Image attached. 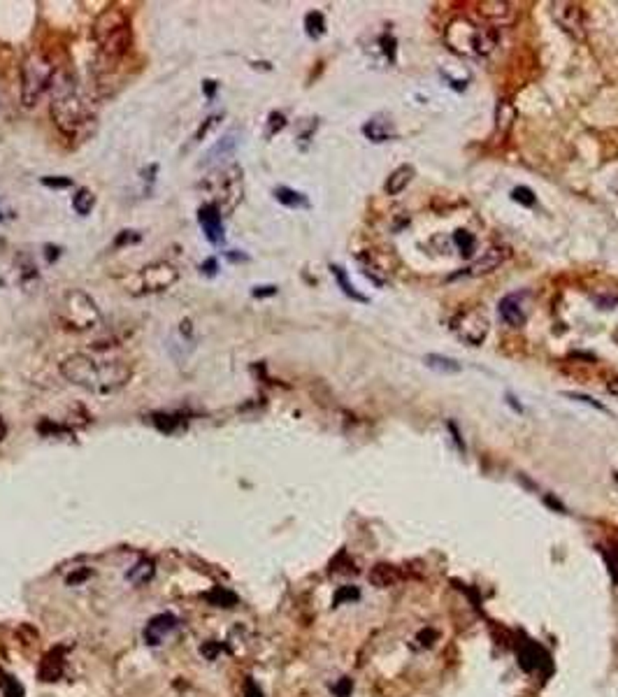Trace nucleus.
<instances>
[{"label": "nucleus", "instance_id": "obj_1", "mask_svg": "<svg viewBox=\"0 0 618 697\" xmlns=\"http://www.w3.org/2000/svg\"><path fill=\"white\" fill-rule=\"evenodd\" d=\"M61 375L72 386L96 395L121 391L133 377V367L119 358H96L89 353H72L61 360Z\"/></svg>", "mask_w": 618, "mask_h": 697}, {"label": "nucleus", "instance_id": "obj_2", "mask_svg": "<svg viewBox=\"0 0 618 697\" xmlns=\"http://www.w3.org/2000/svg\"><path fill=\"white\" fill-rule=\"evenodd\" d=\"M91 35L105 63H119L133 45L130 19L119 5H110L96 17Z\"/></svg>", "mask_w": 618, "mask_h": 697}, {"label": "nucleus", "instance_id": "obj_3", "mask_svg": "<svg viewBox=\"0 0 618 697\" xmlns=\"http://www.w3.org/2000/svg\"><path fill=\"white\" fill-rule=\"evenodd\" d=\"M52 89H54L52 119L56 123V128L63 135H68V138H74L91 119L89 103H86V98L82 93L68 82L54 84Z\"/></svg>", "mask_w": 618, "mask_h": 697}, {"label": "nucleus", "instance_id": "obj_4", "mask_svg": "<svg viewBox=\"0 0 618 697\" xmlns=\"http://www.w3.org/2000/svg\"><path fill=\"white\" fill-rule=\"evenodd\" d=\"M203 191L207 193V205L221 211V216L233 214L237 205L242 202L245 196V179H242V167L230 163L223 167H216L207 179H203Z\"/></svg>", "mask_w": 618, "mask_h": 697}, {"label": "nucleus", "instance_id": "obj_5", "mask_svg": "<svg viewBox=\"0 0 618 697\" xmlns=\"http://www.w3.org/2000/svg\"><path fill=\"white\" fill-rule=\"evenodd\" d=\"M56 82V65L47 54L33 52L21 65V103L26 107L40 103V98Z\"/></svg>", "mask_w": 618, "mask_h": 697}, {"label": "nucleus", "instance_id": "obj_6", "mask_svg": "<svg viewBox=\"0 0 618 697\" xmlns=\"http://www.w3.org/2000/svg\"><path fill=\"white\" fill-rule=\"evenodd\" d=\"M56 319L68 331H89L101 323L103 314L98 302L89 293L74 289L61 298L59 307H56Z\"/></svg>", "mask_w": 618, "mask_h": 697}, {"label": "nucleus", "instance_id": "obj_7", "mask_svg": "<svg viewBox=\"0 0 618 697\" xmlns=\"http://www.w3.org/2000/svg\"><path fill=\"white\" fill-rule=\"evenodd\" d=\"M177 267L165 263V260H158V263L145 265L130 279V286H133L130 291L133 293H161V291H167L170 286L177 284Z\"/></svg>", "mask_w": 618, "mask_h": 697}, {"label": "nucleus", "instance_id": "obj_8", "mask_svg": "<svg viewBox=\"0 0 618 697\" xmlns=\"http://www.w3.org/2000/svg\"><path fill=\"white\" fill-rule=\"evenodd\" d=\"M488 316L484 314V309L479 307H465L451 319V331L458 340H463L465 344L479 346L484 344L486 335H488Z\"/></svg>", "mask_w": 618, "mask_h": 697}, {"label": "nucleus", "instance_id": "obj_9", "mask_svg": "<svg viewBox=\"0 0 618 697\" xmlns=\"http://www.w3.org/2000/svg\"><path fill=\"white\" fill-rule=\"evenodd\" d=\"M551 14L555 23L574 40H586V19L577 3H551Z\"/></svg>", "mask_w": 618, "mask_h": 697}, {"label": "nucleus", "instance_id": "obj_10", "mask_svg": "<svg viewBox=\"0 0 618 697\" xmlns=\"http://www.w3.org/2000/svg\"><path fill=\"white\" fill-rule=\"evenodd\" d=\"M198 223H200L205 238L209 240V245H223L226 242V235H223V216L214 205L205 202L200 209H198Z\"/></svg>", "mask_w": 618, "mask_h": 697}, {"label": "nucleus", "instance_id": "obj_11", "mask_svg": "<svg viewBox=\"0 0 618 697\" xmlns=\"http://www.w3.org/2000/svg\"><path fill=\"white\" fill-rule=\"evenodd\" d=\"M504 256H507V251L500 247H493L488 249V251H484L482 253V258H477L472 265H467L463 267L460 272H455V275H451V279H460V277H484V275H488V272H493L495 267H500L502 265V260Z\"/></svg>", "mask_w": 618, "mask_h": 697}, {"label": "nucleus", "instance_id": "obj_12", "mask_svg": "<svg viewBox=\"0 0 618 697\" xmlns=\"http://www.w3.org/2000/svg\"><path fill=\"white\" fill-rule=\"evenodd\" d=\"M179 627V618L174 614H158L145 627V642L149 646H158L163 644L170 634Z\"/></svg>", "mask_w": 618, "mask_h": 697}, {"label": "nucleus", "instance_id": "obj_13", "mask_svg": "<svg viewBox=\"0 0 618 697\" xmlns=\"http://www.w3.org/2000/svg\"><path fill=\"white\" fill-rule=\"evenodd\" d=\"M363 133L372 142H389L395 138V126H393V121L386 114H377L363 126Z\"/></svg>", "mask_w": 618, "mask_h": 697}, {"label": "nucleus", "instance_id": "obj_14", "mask_svg": "<svg viewBox=\"0 0 618 697\" xmlns=\"http://www.w3.org/2000/svg\"><path fill=\"white\" fill-rule=\"evenodd\" d=\"M518 660H521V667L526 672H535L537 667H544L548 663V656H546V651H542L535 642L523 639L521 646H518Z\"/></svg>", "mask_w": 618, "mask_h": 697}, {"label": "nucleus", "instance_id": "obj_15", "mask_svg": "<svg viewBox=\"0 0 618 697\" xmlns=\"http://www.w3.org/2000/svg\"><path fill=\"white\" fill-rule=\"evenodd\" d=\"M500 316H502V321L511 328L526 326V312H523L521 302H518V295L502 298L500 300Z\"/></svg>", "mask_w": 618, "mask_h": 697}, {"label": "nucleus", "instance_id": "obj_16", "mask_svg": "<svg viewBox=\"0 0 618 697\" xmlns=\"http://www.w3.org/2000/svg\"><path fill=\"white\" fill-rule=\"evenodd\" d=\"M414 177H416V170L411 165L395 167V170L391 172V177L386 179V193H389V196H398V193H402L407 189Z\"/></svg>", "mask_w": 618, "mask_h": 697}, {"label": "nucleus", "instance_id": "obj_17", "mask_svg": "<svg viewBox=\"0 0 618 697\" xmlns=\"http://www.w3.org/2000/svg\"><path fill=\"white\" fill-rule=\"evenodd\" d=\"M63 667H65V660H63V656H61V649L47 653L45 660L40 663L42 681H56L61 674H63Z\"/></svg>", "mask_w": 618, "mask_h": 697}, {"label": "nucleus", "instance_id": "obj_18", "mask_svg": "<svg viewBox=\"0 0 618 697\" xmlns=\"http://www.w3.org/2000/svg\"><path fill=\"white\" fill-rule=\"evenodd\" d=\"M233 152H235V135H226V138H221L207 152V156H205V165L221 163V160L233 156Z\"/></svg>", "mask_w": 618, "mask_h": 697}, {"label": "nucleus", "instance_id": "obj_19", "mask_svg": "<svg viewBox=\"0 0 618 697\" xmlns=\"http://www.w3.org/2000/svg\"><path fill=\"white\" fill-rule=\"evenodd\" d=\"M274 198H277V200L282 202L284 207H291V209L309 207L307 196H305V193H300V191L289 189V186H277V189H274Z\"/></svg>", "mask_w": 618, "mask_h": 697}, {"label": "nucleus", "instance_id": "obj_20", "mask_svg": "<svg viewBox=\"0 0 618 697\" xmlns=\"http://www.w3.org/2000/svg\"><path fill=\"white\" fill-rule=\"evenodd\" d=\"M400 579V574H398V570L393 568V565H386V563H379V565H374L372 572H370V583H374V586H379V588H389L393 586V583Z\"/></svg>", "mask_w": 618, "mask_h": 697}, {"label": "nucleus", "instance_id": "obj_21", "mask_svg": "<svg viewBox=\"0 0 618 697\" xmlns=\"http://www.w3.org/2000/svg\"><path fill=\"white\" fill-rule=\"evenodd\" d=\"M423 360H426V365L430 367V370L442 372V375H458L460 372V363H455L453 358L440 356V353H428Z\"/></svg>", "mask_w": 618, "mask_h": 697}, {"label": "nucleus", "instance_id": "obj_22", "mask_svg": "<svg viewBox=\"0 0 618 697\" xmlns=\"http://www.w3.org/2000/svg\"><path fill=\"white\" fill-rule=\"evenodd\" d=\"M330 272H333V277L337 279V284H340V289L344 291V295H347V298H351V300H358V302H370L363 293H358V291L353 289V284L349 282L344 267H340V265H330Z\"/></svg>", "mask_w": 618, "mask_h": 697}, {"label": "nucleus", "instance_id": "obj_23", "mask_svg": "<svg viewBox=\"0 0 618 697\" xmlns=\"http://www.w3.org/2000/svg\"><path fill=\"white\" fill-rule=\"evenodd\" d=\"M96 207V196H93L91 189H77V193L72 196V209L77 211L79 216L91 214V209Z\"/></svg>", "mask_w": 618, "mask_h": 697}, {"label": "nucleus", "instance_id": "obj_24", "mask_svg": "<svg viewBox=\"0 0 618 697\" xmlns=\"http://www.w3.org/2000/svg\"><path fill=\"white\" fill-rule=\"evenodd\" d=\"M205 600L214 607H235L237 605V595L233 593V590L221 588V586H216V588H212L209 593H205Z\"/></svg>", "mask_w": 618, "mask_h": 697}, {"label": "nucleus", "instance_id": "obj_25", "mask_svg": "<svg viewBox=\"0 0 618 697\" xmlns=\"http://www.w3.org/2000/svg\"><path fill=\"white\" fill-rule=\"evenodd\" d=\"M514 119H516L514 105L507 103V101H500V105H497V112H495L497 130H500V133H507V130L511 128V123H514Z\"/></svg>", "mask_w": 618, "mask_h": 697}, {"label": "nucleus", "instance_id": "obj_26", "mask_svg": "<svg viewBox=\"0 0 618 697\" xmlns=\"http://www.w3.org/2000/svg\"><path fill=\"white\" fill-rule=\"evenodd\" d=\"M305 30H307V35L311 40H318V37L326 33V19H323L321 12H309V14L305 17Z\"/></svg>", "mask_w": 618, "mask_h": 697}, {"label": "nucleus", "instance_id": "obj_27", "mask_svg": "<svg viewBox=\"0 0 618 697\" xmlns=\"http://www.w3.org/2000/svg\"><path fill=\"white\" fill-rule=\"evenodd\" d=\"M152 576H154V565L149 563V560H142V563H137L135 568L128 572V579L133 583H145Z\"/></svg>", "mask_w": 618, "mask_h": 697}, {"label": "nucleus", "instance_id": "obj_28", "mask_svg": "<svg viewBox=\"0 0 618 697\" xmlns=\"http://www.w3.org/2000/svg\"><path fill=\"white\" fill-rule=\"evenodd\" d=\"M0 688H3L5 697H23V686L10 674H3V679H0Z\"/></svg>", "mask_w": 618, "mask_h": 697}, {"label": "nucleus", "instance_id": "obj_29", "mask_svg": "<svg viewBox=\"0 0 618 697\" xmlns=\"http://www.w3.org/2000/svg\"><path fill=\"white\" fill-rule=\"evenodd\" d=\"M152 421H154V426L158 428L161 433H165V435L174 433V430H177V426H179V421L174 419V416H170V414H154Z\"/></svg>", "mask_w": 618, "mask_h": 697}, {"label": "nucleus", "instance_id": "obj_30", "mask_svg": "<svg viewBox=\"0 0 618 697\" xmlns=\"http://www.w3.org/2000/svg\"><path fill=\"white\" fill-rule=\"evenodd\" d=\"M453 242L460 247V253H463V256H470V253H472L474 238H472L470 233H465V230H458V233H453Z\"/></svg>", "mask_w": 618, "mask_h": 697}, {"label": "nucleus", "instance_id": "obj_31", "mask_svg": "<svg viewBox=\"0 0 618 697\" xmlns=\"http://www.w3.org/2000/svg\"><path fill=\"white\" fill-rule=\"evenodd\" d=\"M360 597V590L356 586H342L335 593V605H344V602H353Z\"/></svg>", "mask_w": 618, "mask_h": 697}, {"label": "nucleus", "instance_id": "obj_32", "mask_svg": "<svg viewBox=\"0 0 618 697\" xmlns=\"http://www.w3.org/2000/svg\"><path fill=\"white\" fill-rule=\"evenodd\" d=\"M511 198H514L516 202H521V205H528V207H530V205H535V200H537L533 189H528V186H516V189L511 191Z\"/></svg>", "mask_w": 618, "mask_h": 697}, {"label": "nucleus", "instance_id": "obj_33", "mask_svg": "<svg viewBox=\"0 0 618 697\" xmlns=\"http://www.w3.org/2000/svg\"><path fill=\"white\" fill-rule=\"evenodd\" d=\"M284 126H286V116L282 114V112H272L270 119H267V138L277 135Z\"/></svg>", "mask_w": 618, "mask_h": 697}, {"label": "nucleus", "instance_id": "obj_34", "mask_svg": "<svg viewBox=\"0 0 618 697\" xmlns=\"http://www.w3.org/2000/svg\"><path fill=\"white\" fill-rule=\"evenodd\" d=\"M221 651H223V644H218V642H205L200 646V653H203L205 658H207V660H216V656Z\"/></svg>", "mask_w": 618, "mask_h": 697}, {"label": "nucleus", "instance_id": "obj_35", "mask_svg": "<svg viewBox=\"0 0 618 697\" xmlns=\"http://www.w3.org/2000/svg\"><path fill=\"white\" fill-rule=\"evenodd\" d=\"M42 184L49 186V189H70L72 186V179H68V177H45L42 179Z\"/></svg>", "mask_w": 618, "mask_h": 697}, {"label": "nucleus", "instance_id": "obj_36", "mask_svg": "<svg viewBox=\"0 0 618 697\" xmlns=\"http://www.w3.org/2000/svg\"><path fill=\"white\" fill-rule=\"evenodd\" d=\"M567 397H572V400H577V402H586V404H590V407H595V409H600V412H607L609 414V409L604 407V404L600 402H595L590 395H584V393H565Z\"/></svg>", "mask_w": 618, "mask_h": 697}, {"label": "nucleus", "instance_id": "obj_37", "mask_svg": "<svg viewBox=\"0 0 618 697\" xmlns=\"http://www.w3.org/2000/svg\"><path fill=\"white\" fill-rule=\"evenodd\" d=\"M221 121V114H212L207 121H205V126H200V130H198V135H196V140H203V138H207V133L212 128L216 126V123Z\"/></svg>", "mask_w": 618, "mask_h": 697}, {"label": "nucleus", "instance_id": "obj_38", "mask_svg": "<svg viewBox=\"0 0 618 697\" xmlns=\"http://www.w3.org/2000/svg\"><path fill=\"white\" fill-rule=\"evenodd\" d=\"M351 688H353L351 679H340V683L335 686V695L337 697H349L351 695Z\"/></svg>", "mask_w": 618, "mask_h": 697}, {"label": "nucleus", "instance_id": "obj_39", "mask_svg": "<svg viewBox=\"0 0 618 697\" xmlns=\"http://www.w3.org/2000/svg\"><path fill=\"white\" fill-rule=\"evenodd\" d=\"M245 697H263V693H260V688H258V683H256L254 679H247V683H245Z\"/></svg>", "mask_w": 618, "mask_h": 697}, {"label": "nucleus", "instance_id": "obj_40", "mask_svg": "<svg viewBox=\"0 0 618 697\" xmlns=\"http://www.w3.org/2000/svg\"><path fill=\"white\" fill-rule=\"evenodd\" d=\"M274 293H277V286H256L254 289V298H265Z\"/></svg>", "mask_w": 618, "mask_h": 697}, {"label": "nucleus", "instance_id": "obj_41", "mask_svg": "<svg viewBox=\"0 0 618 697\" xmlns=\"http://www.w3.org/2000/svg\"><path fill=\"white\" fill-rule=\"evenodd\" d=\"M435 637H437V634L433 630H421V632H418V642H421L423 646H433Z\"/></svg>", "mask_w": 618, "mask_h": 697}, {"label": "nucleus", "instance_id": "obj_42", "mask_svg": "<svg viewBox=\"0 0 618 697\" xmlns=\"http://www.w3.org/2000/svg\"><path fill=\"white\" fill-rule=\"evenodd\" d=\"M200 270H205V275H216V258H209V260H205V263L200 265Z\"/></svg>", "mask_w": 618, "mask_h": 697}, {"label": "nucleus", "instance_id": "obj_43", "mask_svg": "<svg viewBox=\"0 0 618 697\" xmlns=\"http://www.w3.org/2000/svg\"><path fill=\"white\" fill-rule=\"evenodd\" d=\"M382 42L386 45L384 49H386V52H389V61H393V59H395V54H393V45H395V42H393L389 35H384V37H382Z\"/></svg>", "mask_w": 618, "mask_h": 697}, {"label": "nucleus", "instance_id": "obj_44", "mask_svg": "<svg viewBox=\"0 0 618 697\" xmlns=\"http://www.w3.org/2000/svg\"><path fill=\"white\" fill-rule=\"evenodd\" d=\"M89 574H91V572H89V570H84V572H79V574H74V576L68 579V583H77V581H82V579L89 576Z\"/></svg>", "mask_w": 618, "mask_h": 697}, {"label": "nucleus", "instance_id": "obj_45", "mask_svg": "<svg viewBox=\"0 0 618 697\" xmlns=\"http://www.w3.org/2000/svg\"><path fill=\"white\" fill-rule=\"evenodd\" d=\"M214 91H216V82H212V79H207V82H205V93H207V98L214 96Z\"/></svg>", "mask_w": 618, "mask_h": 697}, {"label": "nucleus", "instance_id": "obj_46", "mask_svg": "<svg viewBox=\"0 0 618 697\" xmlns=\"http://www.w3.org/2000/svg\"><path fill=\"white\" fill-rule=\"evenodd\" d=\"M616 481H618V475H616Z\"/></svg>", "mask_w": 618, "mask_h": 697}, {"label": "nucleus", "instance_id": "obj_47", "mask_svg": "<svg viewBox=\"0 0 618 697\" xmlns=\"http://www.w3.org/2000/svg\"><path fill=\"white\" fill-rule=\"evenodd\" d=\"M616 556H618V549H616Z\"/></svg>", "mask_w": 618, "mask_h": 697}]
</instances>
